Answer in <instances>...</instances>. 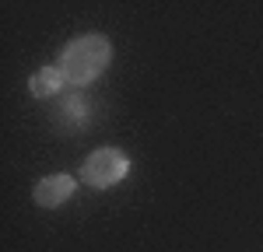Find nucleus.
Segmentation results:
<instances>
[{"label":"nucleus","instance_id":"obj_1","mask_svg":"<svg viewBox=\"0 0 263 252\" xmlns=\"http://www.w3.org/2000/svg\"><path fill=\"white\" fill-rule=\"evenodd\" d=\"M109 56H112V49H109L105 35H78V39H70L63 46L60 70L67 77V84L81 88V84H91L109 67Z\"/></svg>","mask_w":263,"mask_h":252},{"label":"nucleus","instance_id":"obj_2","mask_svg":"<svg viewBox=\"0 0 263 252\" xmlns=\"http://www.w3.org/2000/svg\"><path fill=\"white\" fill-rule=\"evenodd\" d=\"M130 172V158L123 154L120 147H99L81 168V182L91 189H109L123 182V175Z\"/></svg>","mask_w":263,"mask_h":252},{"label":"nucleus","instance_id":"obj_3","mask_svg":"<svg viewBox=\"0 0 263 252\" xmlns=\"http://www.w3.org/2000/svg\"><path fill=\"white\" fill-rule=\"evenodd\" d=\"M74 179L70 175H46L39 186H35V203L39 207H60V203H67L70 196H74Z\"/></svg>","mask_w":263,"mask_h":252},{"label":"nucleus","instance_id":"obj_4","mask_svg":"<svg viewBox=\"0 0 263 252\" xmlns=\"http://www.w3.org/2000/svg\"><path fill=\"white\" fill-rule=\"evenodd\" d=\"M67 77H63L60 67H42L39 74L32 77V95L35 98H53V95H60Z\"/></svg>","mask_w":263,"mask_h":252},{"label":"nucleus","instance_id":"obj_5","mask_svg":"<svg viewBox=\"0 0 263 252\" xmlns=\"http://www.w3.org/2000/svg\"><path fill=\"white\" fill-rule=\"evenodd\" d=\"M57 119H60L67 130H74V126H81L88 119V105L81 98H60V112H57Z\"/></svg>","mask_w":263,"mask_h":252}]
</instances>
